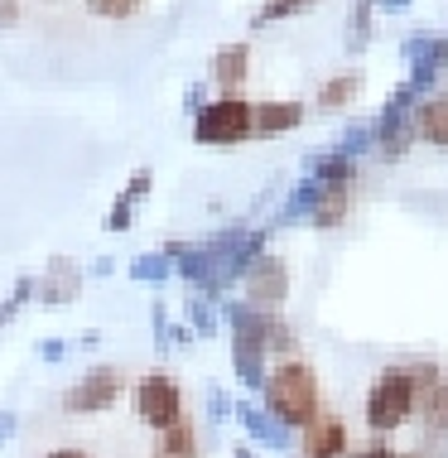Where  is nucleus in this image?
<instances>
[{
    "mask_svg": "<svg viewBox=\"0 0 448 458\" xmlns=\"http://www.w3.org/2000/svg\"><path fill=\"white\" fill-rule=\"evenodd\" d=\"M260 401H266V415L275 425L304 429L309 420L323 411V391H318V371L304 362V357H280L275 367L260 381Z\"/></svg>",
    "mask_w": 448,
    "mask_h": 458,
    "instance_id": "f257e3e1",
    "label": "nucleus"
},
{
    "mask_svg": "<svg viewBox=\"0 0 448 458\" xmlns=\"http://www.w3.org/2000/svg\"><path fill=\"white\" fill-rule=\"evenodd\" d=\"M415 401H419V386H415V371L410 362H395V367H381L367 386V401H362V415H367V429L371 435H391L415 420Z\"/></svg>",
    "mask_w": 448,
    "mask_h": 458,
    "instance_id": "f03ea898",
    "label": "nucleus"
},
{
    "mask_svg": "<svg viewBox=\"0 0 448 458\" xmlns=\"http://www.w3.org/2000/svg\"><path fill=\"white\" fill-rule=\"evenodd\" d=\"M193 140L213 145V150H232V145L256 140V102H246L241 92L203 102V111H193Z\"/></svg>",
    "mask_w": 448,
    "mask_h": 458,
    "instance_id": "7ed1b4c3",
    "label": "nucleus"
},
{
    "mask_svg": "<svg viewBox=\"0 0 448 458\" xmlns=\"http://www.w3.org/2000/svg\"><path fill=\"white\" fill-rule=\"evenodd\" d=\"M131 405L135 420L149 429H169L183 420V386L169 377V371H145L140 381L131 386Z\"/></svg>",
    "mask_w": 448,
    "mask_h": 458,
    "instance_id": "20e7f679",
    "label": "nucleus"
},
{
    "mask_svg": "<svg viewBox=\"0 0 448 458\" xmlns=\"http://www.w3.org/2000/svg\"><path fill=\"white\" fill-rule=\"evenodd\" d=\"M126 391H131V386H126V371L102 362V367L82 371V377L63 391V411H68V415H102V411H111V405H116Z\"/></svg>",
    "mask_w": 448,
    "mask_h": 458,
    "instance_id": "39448f33",
    "label": "nucleus"
},
{
    "mask_svg": "<svg viewBox=\"0 0 448 458\" xmlns=\"http://www.w3.org/2000/svg\"><path fill=\"white\" fill-rule=\"evenodd\" d=\"M241 284H246V300L260 304V309H280L284 294H290V266L280 256H251V266L241 270Z\"/></svg>",
    "mask_w": 448,
    "mask_h": 458,
    "instance_id": "423d86ee",
    "label": "nucleus"
},
{
    "mask_svg": "<svg viewBox=\"0 0 448 458\" xmlns=\"http://www.w3.org/2000/svg\"><path fill=\"white\" fill-rule=\"evenodd\" d=\"M78 294H82V266L72 256H48V266L39 270V284H34V300L48 309H63V304H78Z\"/></svg>",
    "mask_w": 448,
    "mask_h": 458,
    "instance_id": "0eeeda50",
    "label": "nucleus"
},
{
    "mask_svg": "<svg viewBox=\"0 0 448 458\" xmlns=\"http://www.w3.org/2000/svg\"><path fill=\"white\" fill-rule=\"evenodd\" d=\"M299 449H304V458H347V449H352V435H347L342 415L318 411V415L304 425V439H299Z\"/></svg>",
    "mask_w": 448,
    "mask_h": 458,
    "instance_id": "6e6552de",
    "label": "nucleus"
},
{
    "mask_svg": "<svg viewBox=\"0 0 448 458\" xmlns=\"http://www.w3.org/2000/svg\"><path fill=\"white\" fill-rule=\"evenodd\" d=\"M251 78V44H227L213 54V88L217 97H236Z\"/></svg>",
    "mask_w": 448,
    "mask_h": 458,
    "instance_id": "1a4fd4ad",
    "label": "nucleus"
},
{
    "mask_svg": "<svg viewBox=\"0 0 448 458\" xmlns=\"http://www.w3.org/2000/svg\"><path fill=\"white\" fill-rule=\"evenodd\" d=\"M314 183V203H309V222L314 227H338V222H347V213H352V183Z\"/></svg>",
    "mask_w": 448,
    "mask_h": 458,
    "instance_id": "9d476101",
    "label": "nucleus"
},
{
    "mask_svg": "<svg viewBox=\"0 0 448 458\" xmlns=\"http://www.w3.org/2000/svg\"><path fill=\"white\" fill-rule=\"evenodd\" d=\"M304 102H280V97H270V102H256V135L260 140H275V135H290L304 126Z\"/></svg>",
    "mask_w": 448,
    "mask_h": 458,
    "instance_id": "9b49d317",
    "label": "nucleus"
},
{
    "mask_svg": "<svg viewBox=\"0 0 448 458\" xmlns=\"http://www.w3.org/2000/svg\"><path fill=\"white\" fill-rule=\"evenodd\" d=\"M410 126H415V140L434 145V150H448V97H425V102H415Z\"/></svg>",
    "mask_w": 448,
    "mask_h": 458,
    "instance_id": "f8f14e48",
    "label": "nucleus"
},
{
    "mask_svg": "<svg viewBox=\"0 0 448 458\" xmlns=\"http://www.w3.org/2000/svg\"><path fill=\"white\" fill-rule=\"evenodd\" d=\"M415 420H419V429H429V435H448V371H439V377L419 391Z\"/></svg>",
    "mask_w": 448,
    "mask_h": 458,
    "instance_id": "ddd939ff",
    "label": "nucleus"
},
{
    "mask_svg": "<svg viewBox=\"0 0 448 458\" xmlns=\"http://www.w3.org/2000/svg\"><path fill=\"white\" fill-rule=\"evenodd\" d=\"M149 458H198V429H193V420L183 415L179 425L155 429V454H149Z\"/></svg>",
    "mask_w": 448,
    "mask_h": 458,
    "instance_id": "4468645a",
    "label": "nucleus"
},
{
    "mask_svg": "<svg viewBox=\"0 0 448 458\" xmlns=\"http://www.w3.org/2000/svg\"><path fill=\"white\" fill-rule=\"evenodd\" d=\"M357 92H362V78L357 72H338V78H328L318 88V111H342L347 102H357Z\"/></svg>",
    "mask_w": 448,
    "mask_h": 458,
    "instance_id": "2eb2a0df",
    "label": "nucleus"
},
{
    "mask_svg": "<svg viewBox=\"0 0 448 458\" xmlns=\"http://www.w3.org/2000/svg\"><path fill=\"white\" fill-rule=\"evenodd\" d=\"M169 276H173V261L165 251H145V256H135V261H131V280H140V284H159Z\"/></svg>",
    "mask_w": 448,
    "mask_h": 458,
    "instance_id": "dca6fc26",
    "label": "nucleus"
},
{
    "mask_svg": "<svg viewBox=\"0 0 448 458\" xmlns=\"http://www.w3.org/2000/svg\"><path fill=\"white\" fill-rule=\"evenodd\" d=\"M82 5L97 20H135L145 10V0H82Z\"/></svg>",
    "mask_w": 448,
    "mask_h": 458,
    "instance_id": "f3484780",
    "label": "nucleus"
},
{
    "mask_svg": "<svg viewBox=\"0 0 448 458\" xmlns=\"http://www.w3.org/2000/svg\"><path fill=\"white\" fill-rule=\"evenodd\" d=\"M299 10H309V0H266V5L256 10V30H266V24H275V20H290Z\"/></svg>",
    "mask_w": 448,
    "mask_h": 458,
    "instance_id": "a211bd4d",
    "label": "nucleus"
},
{
    "mask_svg": "<svg viewBox=\"0 0 448 458\" xmlns=\"http://www.w3.org/2000/svg\"><path fill=\"white\" fill-rule=\"evenodd\" d=\"M241 420H246V429L260 439V444H284V429H275L270 425V415H260V411H241Z\"/></svg>",
    "mask_w": 448,
    "mask_h": 458,
    "instance_id": "6ab92c4d",
    "label": "nucleus"
},
{
    "mask_svg": "<svg viewBox=\"0 0 448 458\" xmlns=\"http://www.w3.org/2000/svg\"><path fill=\"white\" fill-rule=\"evenodd\" d=\"M135 222V203H126V198H116V203H111V213L102 217V227L106 232H126Z\"/></svg>",
    "mask_w": 448,
    "mask_h": 458,
    "instance_id": "aec40b11",
    "label": "nucleus"
},
{
    "mask_svg": "<svg viewBox=\"0 0 448 458\" xmlns=\"http://www.w3.org/2000/svg\"><path fill=\"white\" fill-rule=\"evenodd\" d=\"M189 324H193V333H213L217 324H213V309H207V300H198V294H189Z\"/></svg>",
    "mask_w": 448,
    "mask_h": 458,
    "instance_id": "412c9836",
    "label": "nucleus"
},
{
    "mask_svg": "<svg viewBox=\"0 0 448 458\" xmlns=\"http://www.w3.org/2000/svg\"><path fill=\"white\" fill-rule=\"evenodd\" d=\"M149 189H155V169H135L131 183L121 189V198H126V203H140V198H145Z\"/></svg>",
    "mask_w": 448,
    "mask_h": 458,
    "instance_id": "4be33fe9",
    "label": "nucleus"
},
{
    "mask_svg": "<svg viewBox=\"0 0 448 458\" xmlns=\"http://www.w3.org/2000/svg\"><path fill=\"white\" fill-rule=\"evenodd\" d=\"M347 458H401V454L385 444V435H376L371 444H362V449H347Z\"/></svg>",
    "mask_w": 448,
    "mask_h": 458,
    "instance_id": "5701e85b",
    "label": "nucleus"
},
{
    "mask_svg": "<svg viewBox=\"0 0 448 458\" xmlns=\"http://www.w3.org/2000/svg\"><path fill=\"white\" fill-rule=\"evenodd\" d=\"M371 5H376V0H357V15H352V39H367V30H371Z\"/></svg>",
    "mask_w": 448,
    "mask_h": 458,
    "instance_id": "b1692460",
    "label": "nucleus"
},
{
    "mask_svg": "<svg viewBox=\"0 0 448 458\" xmlns=\"http://www.w3.org/2000/svg\"><path fill=\"white\" fill-rule=\"evenodd\" d=\"M39 357H44V362H63V357H68V338H44Z\"/></svg>",
    "mask_w": 448,
    "mask_h": 458,
    "instance_id": "393cba45",
    "label": "nucleus"
},
{
    "mask_svg": "<svg viewBox=\"0 0 448 458\" xmlns=\"http://www.w3.org/2000/svg\"><path fill=\"white\" fill-rule=\"evenodd\" d=\"M20 15H24V10H20V0H0V30H15Z\"/></svg>",
    "mask_w": 448,
    "mask_h": 458,
    "instance_id": "a878e982",
    "label": "nucleus"
},
{
    "mask_svg": "<svg viewBox=\"0 0 448 458\" xmlns=\"http://www.w3.org/2000/svg\"><path fill=\"white\" fill-rule=\"evenodd\" d=\"M20 309H24V300H15V294H10V300H0V328H5V324H15V318H20Z\"/></svg>",
    "mask_w": 448,
    "mask_h": 458,
    "instance_id": "bb28decb",
    "label": "nucleus"
},
{
    "mask_svg": "<svg viewBox=\"0 0 448 458\" xmlns=\"http://www.w3.org/2000/svg\"><path fill=\"white\" fill-rule=\"evenodd\" d=\"M15 429H20V415H15V411H0V444L15 435Z\"/></svg>",
    "mask_w": 448,
    "mask_h": 458,
    "instance_id": "cd10ccee",
    "label": "nucleus"
},
{
    "mask_svg": "<svg viewBox=\"0 0 448 458\" xmlns=\"http://www.w3.org/2000/svg\"><path fill=\"white\" fill-rule=\"evenodd\" d=\"M48 458H92V454H87V449H78V444H63V449H54Z\"/></svg>",
    "mask_w": 448,
    "mask_h": 458,
    "instance_id": "c85d7f7f",
    "label": "nucleus"
},
{
    "mask_svg": "<svg viewBox=\"0 0 448 458\" xmlns=\"http://www.w3.org/2000/svg\"><path fill=\"white\" fill-rule=\"evenodd\" d=\"M183 106H189V111H203V88H189V92H183Z\"/></svg>",
    "mask_w": 448,
    "mask_h": 458,
    "instance_id": "c756f323",
    "label": "nucleus"
},
{
    "mask_svg": "<svg viewBox=\"0 0 448 458\" xmlns=\"http://www.w3.org/2000/svg\"><path fill=\"white\" fill-rule=\"evenodd\" d=\"M111 270H116V261H111V256H102V261H92V276H111Z\"/></svg>",
    "mask_w": 448,
    "mask_h": 458,
    "instance_id": "7c9ffc66",
    "label": "nucleus"
},
{
    "mask_svg": "<svg viewBox=\"0 0 448 458\" xmlns=\"http://www.w3.org/2000/svg\"><path fill=\"white\" fill-rule=\"evenodd\" d=\"M385 10H410V0H381Z\"/></svg>",
    "mask_w": 448,
    "mask_h": 458,
    "instance_id": "2f4dec72",
    "label": "nucleus"
},
{
    "mask_svg": "<svg viewBox=\"0 0 448 458\" xmlns=\"http://www.w3.org/2000/svg\"><path fill=\"white\" fill-rule=\"evenodd\" d=\"M236 458H251V454H246V449H241V454H236Z\"/></svg>",
    "mask_w": 448,
    "mask_h": 458,
    "instance_id": "473e14b6",
    "label": "nucleus"
},
{
    "mask_svg": "<svg viewBox=\"0 0 448 458\" xmlns=\"http://www.w3.org/2000/svg\"><path fill=\"white\" fill-rule=\"evenodd\" d=\"M401 458H419V454H401Z\"/></svg>",
    "mask_w": 448,
    "mask_h": 458,
    "instance_id": "72a5a7b5",
    "label": "nucleus"
}]
</instances>
